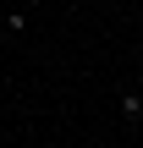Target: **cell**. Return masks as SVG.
I'll list each match as a JSON object with an SVG mask.
<instances>
[{"instance_id":"7a4b0ae2","label":"cell","mask_w":143,"mask_h":148,"mask_svg":"<svg viewBox=\"0 0 143 148\" xmlns=\"http://www.w3.org/2000/svg\"><path fill=\"white\" fill-rule=\"evenodd\" d=\"M121 115H127V126H138L143 121V93H132V88L121 93Z\"/></svg>"},{"instance_id":"6da1fadb","label":"cell","mask_w":143,"mask_h":148,"mask_svg":"<svg viewBox=\"0 0 143 148\" xmlns=\"http://www.w3.org/2000/svg\"><path fill=\"white\" fill-rule=\"evenodd\" d=\"M22 27H28V16H22V11H6V16H0V49H11Z\"/></svg>"}]
</instances>
